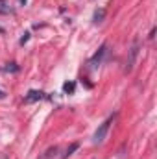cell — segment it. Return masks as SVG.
<instances>
[{"label": "cell", "instance_id": "obj_10", "mask_svg": "<svg viewBox=\"0 0 157 159\" xmlns=\"http://www.w3.org/2000/svg\"><path fill=\"white\" fill-rule=\"evenodd\" d=\"M4 70H6V72H17V70H19V65H17V63H7V65L4 67Z\"/></svg>", "mask_w": 157, "mask_h": 159}, {"label": "cell", "instance_id": "obj_7", "mask_svg": "<svg viewBox=\"0 0 157 159\" xmlns=\"http://www.w3.org/2000/svg\"><path fill=\"white\" fill-rule=\"evenodd\" d=\"M78 148H79V144H78V143H72V144H70V146L67 148V154L63 156V159H69L70 156H72V154H74V152H76V150H78Z\"/></svg>", "mask_w": 157, "mask_h": 159}, {"label": "cell", "instance_id": "obj_8", "mask_svg": "<svg viewBox=\"0 0 157 159\" xmlns=\"http://www.w3.org/2000/svg\"><path fill=\"white\" fill-rule=\"evenodd\" d=\"M104 17H105V9H96V11H94V22H96V24L102 22Z\"/></svg>", "mask_w": 157, "mask_h": 159}, {"label": "cell", "instance_id": "obj_9", "mask_svg": "<svg viewBox=\"0 0 157 159\" xmlns=\"http://www.w3.org/2000/svg\"><path fill=\"white\" fill-rule=\"evenodd\" d=\"M74 89H76V83H74V81H67V83L63 85V91H65V93H69V94H72V93H74Z\"/></svg>", "mask_w": 157, "mask_h": 159}, {"label": "cell", "instance_id": "obj_14", "mask_svg": "<svg viewBox=\"0 0 157 159\" xmlns=\"http://www.w3.org/2000/svg\"><path fill=\"white\" fill-rule=\"evenodd\" d=\"M0 34H4V28H0Z\"/></svg>", "mask_w": 157, "mask_h": 159}, {"label": "cell", "instance_id": "obj_4", "mask_svg": "<svg viewBox=\"0 0 157 159\" xmlns=\"http://www.w3.org/2000/svg\"><path fill=\"white\" fill-rule=\"evenodd\" d=\"M43 98H44L43 91H28V94L24 96L26 102H37V100H43Z\"/></svg>", "mask_w": 157, "mask_h": 159}, {"label": "cell", "instance_id": "obj_5", "mask_svg": "<svg viewBox=\"0 0 157 159\" xmlns=\"http://www.w3.org/2000/svg\"><path fill=\"white\" fill-rule=\"evenodd\" d=\"M13 13V7L9 6L7 0H0V15H9Z\"/></svg>", "mask_w": 157, "mask_h": 159}, {"label": "cell", "instance_id": "obj_1", "mask_svg": "<svg viewBox=\"0 0 157 159\" xmlns=\"http://www.w3.org/2000/svg\"><path fill=\"white\" fill-rule=\"evenodd\" d=\"M113 119H115V115L109 117L107 120H104V122L98 126V129L94 131V137H92V143H94V144H100V143L105 139V135H107V131H109V126L113 124Z\"/></svg>", "mask_w": 157, "mask_h": 159}, {"label": "cell", "instance_id": "obj_3", "mask_svg": "<svg viewBox=\"0 0 157 159\" xmlns=\"http://www.w3.org/2000/svg\"><path fill=\"white\" fill-rule=\"evenodd\" d=\"M105 54H107V43H104V44L100 46V50L91 57V65H92V67H98V65L102 63V59H104V56H105Z\"/></svg>", "mask_w": 157, "mask_h": 159}, {"label": "cell", "instance_id": "obj_2", "mask_svg": "<svg viewBox=\"0 0 157 159\" xmlns=\"http://www.w3.org/2000/svg\"><path fill=\"white\" fill-rule=\"evenodd\" d=\"M139 48H141V43H139V37H135L133 43H131V48H129V56H128V63H126V72L133 70V65H135L137 56H139Z\"/></svg>", "mask_w": 157, "mask_h": 159}, {"label": "cell", "instance_id": "obj_11", "mask_svg": "<svg viewBox=\"0 0 157 159\" xmlns=\"http://www.w3.org/2000/svg\"><path fill=\"white\" fill-rule=\"evenodd\" d=\"M28 39H30V34L26 32V34H24V35L20 37V44H24V43H28Z\"/></svg>", "mask_w": 157, "mask_h": 159}, {"label": "cell", "instance_id": "obj_6", "mask_svg": "<svg viewBox=\"0 0 157 159\" xmlns=\"http://www.w3.org/2000/svg\"><path fill=\"white\" fill-rule=\"evenodd\" d=\"M57 150H59L57 146H50V148H48V150H46V152L41 156V159H56V154H57Z\"/></svg>", "mask_w": 157, "mask_h": 159}, {"label": "cell", "instance_id": "obj_12", "mask_svg": "<svg viewBox=\"0 0 157 159\" xmlns=\"http://www.w3.org/2000/svg\"><path fill=\"white\" fill-rule=\"evenodd\" d=\"M4 96H6V94H4V93H2V91H0V98H4Z\"/></svg>", "mask_w": 157, "mask_h": 159}, {"label": "cell", "instance_id": "obj_13", "mask_svg": "<svg viewBox=\"0 0 157 159\" xmlns=\"http://www.w3.org/2000/svg\"><path fill=\"white\" fill-rule=\"evenodd\" d=\"M19 2H20V4H26V0H19Z\"/></svg>", "mask_w": 157, "mask_h": 159}]
</instances>
